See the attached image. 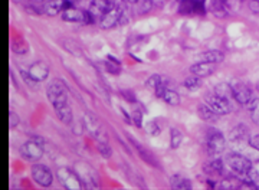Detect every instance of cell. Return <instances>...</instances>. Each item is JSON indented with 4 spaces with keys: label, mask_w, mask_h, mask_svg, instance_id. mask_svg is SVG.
<instances>
[{
    "label": "cell",
    "mask_w": 259,
    "mask_h": 190,
    "mask_svg": "<svg viewBox=\"0 0 259 190\" xmlns=\"http://www.w3.org/2000/svg\"><path fill=\"white\" fill-rule=\"evenodd\" d=\"M48 100L51 101L52 107H59L65 102H68V94H66V88H65L64 82L59 80H54L48 85L47 88Z\"/></svg>",
    "instance_id": "6da1fadb"
},
{
    "label": "cell",
    "mask_w": 259,
    "mask_h": 190,
    "mask_svg": "<svg viewBox=\"0 0 259 190\" xmlns=\"http://www.w3.org/2000/svg\"><path fill=\"white\" fill-rule=\"evenodd\" d=\"M204 102H206L218 116H228L232 111V104L229 102V100H228L225 95H221V94H218V92L209 94V95L204 98Z\"/></svg>",
    "instance_id": "7a4b0ae2"
},
{
    "label": "cell",
    "mask_w": 259,
    "mask_h": 190,
    "mask_svg": "<svg viewBox=\"0 0 259 190\" xmlns=\"http://www.w3.org/2000/svg\"><path fill=\"white\" fill-rule=\"evenodd\" d=\"M226 160H228V164H229L232 172L239 174V176L245 177L252 170V162L242 154H231V156H228Z\"/></svg>",
    "instance_id": "3957f363"
},
{
    "label": "cell",
    "mask_w": 259,
    "mask_h": 190,
    "mask_svg": "<svg viewBox=\"0 0 259 190\" xmlns=\"http://www.w3.org/2000/svg\"><path fill=\"white\" fill-rule=\"evenodd\" d=\"M58 179L64 184L65 189L68 190H79L82 189V180L78 176V173L72 172L66 167H62L58 170Z\"/></svg>",
    "instance_id": "277c9868"
},
{
    "label": "cell",
    "mask_w": 259,
    "mask_h": 190,
    "mask_svg": "<svg viewBox=\"0 0 259 190\" xmlns=\"http://www.w3.org/2000/svg\"><path fill=\"white\" fill-rule=\"evenodd\" d=\"M61 15H62V19L65 22H71V23H93V22H95L88 10L83 12V10L76 9L74 6L64 10Z\"/></svg>",
    "instance_id": "5b68a950"
},
{
    "label": "cell",
    "mask_w": 259,
    "mask_h": 190,
    "mask_svg": "<svg viewBox=\"0 0 259 190\" xmlns=\"http://www.w3.org/2000/svg\"><path fill=\"white\" fill-rule=\"evenodd\" d=\"M30 174H32V179L44 187H49L54 181L52 173L44 164H33L30 169Z\"/></svg>",
    "instance_id": "8992f818"
},
{
    "label": "cell",
    "mask_w": 259,
    "mask_h": 190,
    "mask_svg": "<svg viewBox=\"0 0 259 190\" xmlns=\"http://www.w3.org/2000/svg\"><path fill=\"white\" fill-rule=\"evenodd\" d=\"M206 147H207V151L212 156L221 154L223 151V148H225V137L218 130H212L209 133V136H207Z\"/></svg>",
    "instance_id": "52a82bcc"
},
{
    "label": "cell",
    "mask_w": 259,
    "mask_h": 190,
    "mask_svg": "<svg viewBox=\"0 0 259 190\" xmlns=\"http://www.w3.org/2000/svg\"><path fill=\"white\" fill-rule=\"evenodd\" d=\"M112 6H115L112 3V0H93L91 5H90V9L88 12L91 13V16L94 20H101L102 16L111 9Z\"/></svg>",
    "instance_id": "ba28073f"
},
{
    "label": "cell",
    "mask_w": 259,
    "mask_h": 190,
    "mask_svg": "<svg viewBox=\"0 0 259 190\" xmlns=\"http://www.w3.org/2000/svg\"><path fill=\"white\" fill-rule=\"evenodd\" d=\"M72 6L74 3L71 0H48L44 6V13H47L48 16H56Z\"/></svg>",
    "instance_id": "9c48e42d"
},
{
    "label": "cell",
    "mask_w": 259,
    "mask_h": 190,
    "mask_svg": "<svg viewBox=\"0 0 259 190\" xmlns=\"http://www.w3.org/2000/svg\"><path fill=\"white\" fill-rule=\"evenodd\" d=\"M28 75L32 81H35V82L45 81V80L48 78V75H49V66H48V63L44 62V61H39V62L32 63V65L29 66Z\"/></svg>",
    "instance_id": "30bf717a"
},
{
    "label": "cell",
    "mask_w": 259,
    "mask_h": 190,
    "mask_svg": "<svg viewBox=\"0 0 259 190\" xmlns=\"http://www.w3.org/2000/svg\"><path fill=\"white\" fill-rule=\"evenodd\" d=\"M232 95H233V98L238 101L239 104H242V105H248L249 101L253 98L252 90H250L246 84H242V82H239V84H236V85L232 87Z\"/></svg>",
    "instance_id": "8fae6325"
},
{
    "label": "cell",
    "mask_w": 259,
    "mask_h": 190,
    "mask_svg": "<svg viewBox=\"0 0 259 190\" xmlns=\"http://www.w3.org/2000/svg\"><path fill=\"white\" fill-rule=\"evenodd\" d=\"M122 10L118 8V6H112L111 9L108 10L102 19L100 20V25L104 29H110V27H114L117 23H120L121 20H122Z\"/></svg>",
    "instance_id": "7c38bea8"
},
{
    "label": "cell",
    "mask_w": 259,
    "mask_h": 190,
    "mask_svg": "<svg viewBox=\"0 0 259 190\" xmlns=\"http://www.w3.org/2000/svg\"><path fill=\"white\" fill-rule=\"evenodd\" d=\"M179 10L182 15H203L206 8L203 0H183Z\"/></svg>",
    "instance_id": "4fadbf2b"
},
{
    "label": "cell",
    "mask_w": 259,
    "mask_h": 190,
    "mask_svg": "<svg viewBox=\"0 0 259 190\" xmlns=\"http://www.w3.org/2000/svg\"><path fill=\"white\" fill-rule=\"evenodd\" d=\"M20 153L25 159L35 162V160H39L44 156V148L36 141H28V143H25L20 147Z\"/></svg>",
    "instance_id": "5bb4252c"
},
{
    "label": "cell",
    "mask_w": 259,
    "mask_h": 190,
    "mask_svg": "<svg viewBox=\"0 0 259 190\" xmlns=\"http://www.w3.org/2000/svg\"><path fill=\"white\" fill-rule=\"evenodd\" d=\"M214 65L216 63H210V62H203V61H199L197 63L192 65L190 68V72L194 77H199V78H206L209 75H212L214 72Z\"/></svg>",
    "instance_id": "9a60e30c"
},
{
    "label": "cell",
    "mask_w": 259,
    "mask_h": 190,
    "mask_svg": "<svg viewBox=\"0 0 259 190\" xmlns=\"http://www.w3.org/2000/svg\"><path fill=\"white\" fill-rule=\"evenodd\" d=\"M249 138L250 137L248 136V128L243 124H239L235 128H232L231 133H229V140L232 143H243V141L249 143Z\"/></svg>",
    "instance_id": "2e32d148"
},
{
    "label": "cell",
    "mask_w": 259,
    "mask_h": 190,
    "mask_svg": "<svg viewBox=\"0 0 259 190\" xmlns=\"http://www.w3.org/2000/svg\"><path fill=\"white\" fill-rule=\"evenodd\" d=\"M55 112L58 118L66 126H69L72 123V109H71L68 102H65V104L59 105V107H55Z\"/></svg>",
    "instance_id": "e0dca14e"
},
{
    "label": "cell",
    "mask_w": 259,
    "mask_h": 190,
    "mask_svg": "<svg viewBox=\"0 0 259 190\" xmlns=\"http://www.w3.org/2000/svg\"><path fill=\"white\" fill-rule=\"evenodd\" d=\"M225 59V54L221 51H207L200 55V61L210 63H221Z\"/></svg>",
    "instance_id": "ac0fdd59"
},
{
    "label": "cell",
    "mask_w": 259,
    "mask_h": 190,
    "mask_svg": "<svg viewBox=\"0 0 259 190\" xmlns=\"http://www.w3.org/2000/svg\"><path fill=\"white\" fill-rule=\"evenodd\" d=\"M197 114H199V117L202 118V120H204V121H212V120H216V117H218V114H216L207 104L199 105V107H197Z\"/></svg>",
    "instance_id": "d6986e66"
},
{
    "label": "cell",
    "mask_w": 259,
    "mask_h": 190,
    "mask_svg": "<svg viewBox=\"0 0 259 190\" xmlns=\"http://www.w3.org/2000/svg\"><path fill=\"white\" fill-rule=\"evenodd\" d=\"M160 98L164 101V102H167V104H170V105H179V104H180V97H179V94L175 92L173 90H170V88H166V90L163 91V94H161Z\"/></svg>",
    "instance_id": "ffe728a7"
},
{
    "label": "cell",
    "mask_w": 259,
    "mask_h": 190,
    "mask_svg": "<svg viewBox=\"0 0 259 190\" xmlns=\"http://www.w3.org/2000/svg\"><path fill=\"white\" fill-rule=\"evenodd\" d=\"M210 8H212L213 13H214L216 16H219V18L225 16V15H226V10L229 9L226 0H212Z\"/></svg>",
    "instance_id": "44dd1931"
},
{
    "label": "cell",
    "mask_w": 259,
    "mask_h": 190,
    "mask_svg": "<svg viewBox=\"0 0 259 190\" xmlns=\"http://www.w3.org/2000/svg\"><path fill=\"white\" fill-rule=\"evenodd\" d=\"M223 170V162L219 159L209 160V163L204 164V172L212 174V173H221Z\"/></svg>",
    "instance_id": "7402d4cb"
},
{
    "label": "cell",
    "mask_w": 259,
    "mask_h": 190,
    "mask_svg": "<svg viewBox=\"0 0 259 190\" xmlns=\"http://www.w3.org/2000/svg\"><path fill=\"white\" fill-rule=\"evenodd\" d=\"M171 187L173 189H190V180L183 176L177 174L171 177Z\"/></svg>",
    "instance_id": "603a6c76"
},
{
    "label": "cell",
    "mask_w": 259,
    "mask_h": 190,
    "mask_svg": "<svg viewBox=\"0 0 259 190\" xmlns=\"http://www.w3.org/2000/svg\"><path fill=\"white\" fill-rule=\"evenodd\" d=\"M250 112V118L255 124H259V100L258 98H252L249 104L246 105Z\"/></svg>",
    "instance_id": "cb8c5ba5"
},
{
    "label": "cell",
    "mask_w": 259,
    "mask_h": 190,
    "mask_svg": "<svg viewBox=\"0 0 259 190\" xmlns=\"http://www.w3.org/2000/svg\"><path fill=\"white\" fill-rule=\"evenodd\" d=\"M200 85H202V78H199V77H187L185 80V87L189 91H196L200 88Z\"/></svg>",
    "instance_id": "d4e9b609"
},
{
    "label": "cell",
    "mask_w": 259,
    "mask_h": 190,
    "mask_svg": "<svg viewBox=\"0 0 259 190\" xmlns=\"http://www.w3.org/2000/svg\"><path fill=\"white\" fill-rule=\"evenodd\" d=\"M182 140H183L182 131L177 130V128H173V130H171V147H173V148H177V147L180 145V143H182Z\"/></svg>",
    "instance_id": "484cf974"
},
{
    "label": "cell",
    "mask_w": 259,
    "mask_h": 190,
    "mask_svg": "<svg viewBox=\"0 0 259 190\" xmlns=\"http://www.w3.org/2000/svg\"><path fill=\"white\" fill-rule=\"evenodd\" d=\"M236 183H239L236 179H225L223 181H221V187L222 189H239L241 184H236Z\"/></svg>",
    "instance_id": "4316f807"
},
{
    "label": "cell",
    "mask_w": 259,
    "mask_h": 190,
    "mask_svg": "<svg viewBox=\"0 0 259 190\" xmlns=\"http://www.w3.org/2000/svg\"><path fill=\"white\" fill-rule=\"evenodd\" d=\"M19 124V117L15 111H9V127L10 128H15Z\"/></svg>",
    "instance_id": "83f0119b"
},
{
    "label": "cell",
    "mask_w": 259,
    "mask_h": 190,
    "mask_svg": "<svg viewBox=\"0 0 259 190\" xmlns=\"http://www.w3.org/2000/svg\"><path fill=\"white\" fill-rule=\"evenodd\" d=\"M249 145L252 147V148H255V150H258L259 151V134H255V136L250 137Z\"/></svg>",
    "instance_id": "f1b7e54d"
},
{
    "label": "cell",
    "mask_w": 259,
    "mask_h": 190,
    "mask_svg": "<svg viewBox=\"0 0 259 190\" xmlns=\"http://www.w3.org/2000/svg\"><path fill=\"white\" fill-rule=\"evenodd\" d=\"M140 116H141L140 112H134V118H136V124L137 126H140Z\"/></svg>",
    "instance_id": "f546056e"
},
{
    "label": "cell",
    "mask_w": 259,
    "mask_h": 190,
    "mask_svg": "<svg viewBox=\"0 0 259 190\" xmlns=\"http://www.w3.org/2000/svg\"><path fill=\"white\" fill-rule=\"evenodd\" d=\"M128 3H139V2H141V0H127Z\"/></svg>",
    "instance_id": "4dcf8cb0"
},
{
    "label": "cell",
    "mask_w": 259,
    "mask_h": 190,
    "mask_svg": "<svg viewBox=\"0 0 259 190\" xmlns=\"http://www.w3.org/2000/svg\"><path fill=\"white\" fill-rule=\"evenodd\" d=\"M258 2H259V0H258Z\"/></svg>",
    "instance_id": "1f68e13d"
}]
</instances>
